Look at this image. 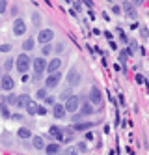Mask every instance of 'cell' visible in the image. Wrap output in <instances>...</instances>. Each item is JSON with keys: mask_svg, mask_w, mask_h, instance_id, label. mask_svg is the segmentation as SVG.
<instances>
[{"mask_svg": "<svg viewBox=\"0 0 149 155\" xmlns=\"http://www.w3.org/2000/svg\"><path fill=\"white\" fill-rule=\"evenodd\" d=\"M63 108H65V112H71V114H75L76 110L80 108V99H78L76 95H71L69 99H65Z\"/></svg>", "mask_w": 149, "mask_h": 155, "instance_id": "4", "label": "cell"}, {"mask_svg": "<svg viewBox=\"0 0 149 155\" xmlns=\"http://www.w3.org/2000/svg\"><path fill=\"white\" fill-rule=\"evenodd\" d=\"M2 144H4V146H11V144H13V142H11V135H9V133H4V135H2Z\"/></svg>", "mask_w": 149, "mask_h": 155, "instance_id": "26", "label": "cell"}, {"mask_svg": "<svg viewBox=\"0 0 149 155\" xmlns=\"http://www.w3.org/2000/svg\"><path fill=\"white\" fill-rule=\"evenodd\" d=\"M34 45H36V41H34L32 38H28V39H24V43H22V51L28 52V51H32V49H34Z\"/></svg>", "mask_w": 149, "mask_h": 155, "instance_id": "21", "label": "cell"}, {"mask_svg": "<svg viewBox=\"0 0 149 155\" xmlns=\"http://www.w3.org/2000/svg\"><path fill=\"white\" fill-rule=\"evenodd\" d=\"M32 68H34V81H39L41 75L47 71V62L43 56H37L36 60H32Z\"/></svg>", "mask_w": 149, "mask_h": 155, "instance_id": "2", "label": "cell"}, {"mask_svg": "<svg viewBox=\"0 0 149 155\" xmlns=\"http://www.w3.org/2000/svg\"><path fill=\"white\" fill-rule=\"evenodd\" d=\"M112 12L116 13V15H119V13H121V8H119V6H112Z\"/></svg>", "mask_w": 149, "mask_h": 155, "instance_id": "40", "label": "cell"}, {"mask_svg": "<svg viewBox=\"0 0 149 155\" xmlns=\"http://www.w3.org/2000/svg\"><path fill=\"white\" fill-rule=\"evenodd\" d=\"M73 94H71V90H69V88H67V90H63L62 94H60V99H63V101H65V99H69Z\"/></svg>", "mask_w": 149, "mask_h": 155, "instance_id": "31", "label": "cell"}, {"mask_svg": "<svg viewBox=\"0 0 149 155\" xmlns=\"http://www.w3.org/2000/svg\"><path fill=\"white\" fill-rule=\"evenodd\" d=\"M4 103H8V105H15V103H17V95H8V97L4 99Z\"/></svg>", "mask_w": 149, "mask_h": 155, "instance_id": "28", "label": "cell"}, {"mask_svg": "<svg viewBox=\"0 0 149 155\" xmlns=\"http://www.w3.org/2000/svg\"><path fill=\"white\" fill-rule=\"evenodd\" d=\"M43 101H45V103H47V105H54V103H56V99H54L52 95H47V97H45V99H43Z\"/></svg>", "mask_w": 149, "mask_h": 155, "instance_id": "35", "label": "cell"}, {"mask_svg": "<svg viewBox=\"0 0 149 155\" xmlns=\"http://www.w3.org/2000/svg\"><path fill=\"white\" fill-rule=\"evenodd\" d=\"M0 86H2V90H6V92H11L15 88V81L9 77V73H6L4 77H2V82H0Z\"/></svg>", "mask_w": 149, "mask_h": 155, "instance_id": "9", "label": "cell"}, {"mask_svg": "<svg viewBox=\"0 0 149 155\" xmlns=\"http://www.w3.org/2000/svg\"><path fill=\"white\" fill-rule=\"evenodd\" d=\"M144 2H145V0H132V6L138 8V6H144Z\"/></svg>", "mask_w": 149, "mask_h": 155, "instance_id": "38", "label": "cell"}, {"mask_svg": "<svg viewBox=\"0 0 149 155\" xmlns=\"http://www.w3.org/2000/svg\"><path fill=\"white\" fill-rule=\"evenodd\" d=\"M60 68H62V60H60V58H52V60L47 64V71H49V75H50V73H58Z\"/></svg>", "mask_w": 149, "mask_h": 155, "instance_id": "10", "label": "cell"}, {"mask_svg": "<svg viewBox=\"0 0 149 155\" xmlns=\"http://www.w3.org/2000/svg\"><path fill=\"white\" fill-rule=\"evenodd\" d=\"M123 12H125V15H129L131 19H136V15H138V13H136V8L131 2H125L123 4Z\"/></svg>", "mask_w": 149, "mask_h": 155, "instance_id": "15", "label": "cell"}, {"mask_svg": "<svg viewBox=\"0 0 149 155\" xmlns=\"http://www.w3.org/2000/svg\"><path fill=\"white\" fill-rule=\"evenodd\" d=\"M45 151H47V155H58L60 153V144L58 142L47 144V146H45Z\"/></svg>", "mask_w": 149, "mask_h": 155, "instance_id": "16", "label": "cell"}, {"mask_svg": "<svg viewBox=\"0 0 149 155\" xmlns=\"http://www.w3.org/2000/svg\"><path fill=\"white\" fill-rule=\"evenodd\" d=\"M93 112H95V110H93V105H91L89 101H84V103H82V108H80V114L86 118V116H91Z\"/></svg>", "mask_w": 149, "mask_h": 155, "instance_id": "13", "label": "cell"}, {"mask_svg": "<svg viewBox=\"0 0 149 155\" xmlns=\"http://www.w3.org/2000/svg\"><path fill=\"white\" fill-rule=\"evenodd\" d=\"M93 125H95L93 121H78V124L73 125V129H75V131H89Z\"/></svg>", "mask_w": 149, "mask_h": 155, "instance_id": "14", "label": "cell"}, {"mask_svg": "<svg viewBox=\"0 0 149 155\" xmlns=\"http://www.w3.org/2000/svg\"><path fill=\"white\" fill-rule=\"evenodd\" d=\"M49 135H50L56 142H63V131H62V129H58L56 125H52V127L49 129Z\"/></svg>", "mask_w": 149, "mask_h": 155, "instance_id": "12", "label": "cell"}, {"mask_svg": "<svg viewBox=\"0 0 149 155\" xmlns=\"http://www.w3.org/2000/svg\"><path fill=\"white\" fill-rule=\"evenodd\" d=\"M62 155H78V150L73 148V146H69V148H65V150L62 151Z\"/></svg>", "mask_w": 149, "mask_h": 155, "instance_id": "25", "label": "cell"}, {"mask_svg": "<svg viewBox=\"0 0 149 155\" xmlns=\"http://www.w3.org/2000/svg\"><path fill=\"white\" fill-rule=\"evenodd\" d=\"M52 39H54L52 28H43V30H39V34H37V43H41V45H47V43H50Z\"/></svg>", "mask_w": 149, "mask_h": 155, "instance_id": "5", "label": "cell"}, {"mask_svg": "<svg viewBox=\"0 0 149 155\" xmlns=\"http://www.w3.org/2000/svg\"><path fill=\"white\" fill-rule=\"evenodd\" d=\"M9 51H11L9 43H2V45H0V52H9Z\"/></svg>", "mask_w": 149, "mask_h": 155, "instance_id": "34", "label": "cell"}, {"mask_svg": "<svg viewBox=\"0 0 149 155\" xmlns=\"http://www.w3.org/2000/svg\"><path fill=\"white\" fill-rule=\"evenodd\" d=\"M30 68H32V60H30V56H28L26 52H21L19 56L15 58V69H17L21 75H24Z\"/></svg>", "mask_w": 149, "mask_h": 155, "instance_id": "1", "label": "cell"}, {"mask_svg": "<svg viewBox=\"0 0 149 155\" xmlns=\"http://www.w3.org/2000/svg\"><path fill=\"white\" fill-rule=\"evenodd\" d=\"M118 34H119V39H121V41H123V43H127V41H129V38H127V34H125V32H123V30H121V28H119V30H118Z\"/></svg>", "mask_w": 149, "mask_h": 155, "instance_id": "32", "label": "cell"}, {"mask_svg": "<svg viewBox=\"0 0 149 155\" xmlns=\"http://www.w3.org/2000/svg\"><path fill=\"white\" fill-rule=\"evenodd\" d=\"M84 4H86L88 8H93V0H84Z\"/></svg>", "mask_w": 149, "mask_h": 155, "instance_id": "43", "label": "cell"}, {"mask_svg": "<svg viewBox=\"0 0 149 155\" xmlns=\"http://www.w3.org/2000/svg\"><path fill=\"white\" fill-rule=\"evenodd\" d=\"M73 121H75V124H78V121H84V116L75 112V116H73Z\"/></svg>", "mask_w": 149, "mask_h": 155, "instance_id": "36", "label": "cell"}, {"mask_svg": "<svg viewBox=\"0 0 149 155\" xmlns=\"http://www.w3.org/2000/svg\"><path fill=\"white\" fill-rule=\"evenodd\" d=\"M52 45H50V43H47V45H43V49H41V54H43V56H49V54H52Z\"/></svg>", "mask_w": 149, "mask_h": 155, "instance_id": "24", "label": "cell"}, {"mask_svg": "<svg viewBox=\"0 0 149 155\" xmlns=\"http://www.w3.org/2000/svg\"><path fill=\"white\" fill-rule=\"evenodd\" d=\"M13 68H15V60H13V58H8V60L4 62V69H6V73H9Z\"/></svg>", "mask_w": 149, "mask_h": 155, "instance_id": "22", "label": "cell"}, {"mask_svg": "<svg viewBox=\"0 0 149 155\" xmlns=\"http://www.w3.org/2000/svg\"><path fill=\"white\" fill-rule=\"evenodd\" d=\"M140 36H142V39H147V38H149V30H147V26H140Z\"/></svg>", "mask_w": 149, "mask_h": 155, "instance_id": "29", "label": "cell"}, {"mask_svg": "<svg viewBox=\"0 0 149 155\" xmlns=\"http://www.w3.org/2000/svg\"><path fill=\"white\" fill-rule=\"evenodd\" d=\"M76 150H80V151H86V144H82V142H80L78 146H76Z\"/></svg>", "mask_w": 149, "mask_h": 155, "instance_id": "42", "label": "cell"}, {"mask_svg": "<svg viewBox=\"0 0 149 155\" xmlns=\"http://www.w3.org/2000/svg\"><path fill=\"white\" fill-rule=\"evenodd\" d=\"M89 103L91 105H101L102 103V95H101V90L97 86H93L89 90Z\"/></svg>", "mask_w": 149, "mask_h": 155, "instance_id": "8", "label": "cell"}, {"mask_svg": "<svg viewBox=\"0 0 149 155\" xmlns=\"http://www.w3.org/2000/svg\"><path fill=\"white\" fill-rule=\"evenodd\" d=\"M13 34H15L17 38H22V36L26 34V23H24L21 17H17V19L13 21Z\"/></svg>", "mask_w": 149, "mask_h": 155, "instance_id": "7", "label": "cell"}, {"mask_svg": "<svg viewBox=\"0 0 149 155\" xmlns=\"http://www.w3.org/2000/svg\"><path fill=\"white\" fill-rule=\"evenodd\" d=\"M17 137L22 138V140H26V138H32V133H30L28 127H21V129L17 131Z\"/></svg>", "mask_w": 149, "mask_h": 155, "instance_id": "20", "label": "cell"}, {"mask_svg": "<svg viewBox=\"0 0 149 155\" xmlns=\"http://www.w3.org/2000/svg\"><path fill=\"white\" fill-rule=\"evenodd\" d=\"M8 12V2L6 0H0V13H6Z\"/></svg>", "mask_w": 149, "mask_h": 155, "instance_id": "33", "label": "cell"}, {"mask_svg": "<svg viewBox=\"0 0 149 155\" xmlns=\"http://www.w3.org/2000/svg\"><path fill=\"white\" fill-rule=\"evenodd\" d=\"M32 146L36 148V150H45L47 144H45V140L41 137H32Z\"/></svg>", "mask_w": 149, "mask_h": 155, "instance_id": "19", "label": "cell"}, {"mask_svg": "<svg viewBox=\"0 0 149 155\" xmlns=\"http://www.w3.org/2000/svg\"><path fill=\"white\" fill-rule=\"evenodd\" d=\"M54 52H63V45H62V43H58V45H56Z\"/></svg>", "mask_w": 149, "mask_h": 155, "instance_id": "41", "label": "cell"}, {"mask_svg": "<svg viewBox=\"0 0 149 155\" xmlns=\"http://www.w3.org/2000/svg\"><path fill=\"white\" fill-rule=\"evenodd\" d=\"M37 114H39V116H45V114H47V108H45V107H39V108H37Z\"/></svg>", "mask_w": 149, "mask_h": 155, "instance_id": "39", "label": "cell"}, {"mask_svg": "<svg viewBox=\"0 0 149 155\" xmlns=\"http://www.w3.org/2000/svg\"><path fill=\"white\" fill-rule=\"evenodd\" d=\"M136 82H138V84H145L147 81H145V77H144V75H136Z\"/></svg>", "mask_w": 149, "mask_h": 155, "instance_id": "37", "label": "cell"}, {"mask_svg": "<svg viewBox=\"0 0 149 155\" xmlns=\"http://www.w3.org/2000/svg\"><path fill=\"white\" fill-rule=\"evenodd\" d=\"M0 112H2V116L4 118H9L11 114H9V108H8V105L6 103H2V107H0Z\"/></svg>", "mask_w": 149, "mask_h": 155, "instance_id": "27", "label": "cell"}, {"mask_svg": "<svg viewBox=\"0 0 149 155\" xmlns=\"http://www.w3.org/2000/svg\"><path fill=\"white\" fill-rule=\"evenodd\" d=\"M37 108H39L37 101H32V99H30V101H28V105L24 107V110H26V112H28L30 116H36V114H37Z\"/></svg>", "mask_w": 149, "mask_h": 155, "instance_id": "17", "label": "cell"}, {"mask_svg": "<svg viewBox=\"0 0 149 155\" xmlns=\"http://www.w3.org/2000/svg\"><path fill=\"white\" fill-rule=\"evenodd\" d=\"M73 6H75V8H76V9H78V12H80V9H82V6H80V2H75V4H73Z\"/></svg>", "mask_w": 149, "mask_h": 155, "instance_id": "44", "label": "cell"}, {"mask_svg": "<svg viewBox=\"0 0 149 155\" xmlns=\"http://www.w3.org/2000/svg\"><path fill=\"white\" fill-rule=\"evenodd\" d=\"M80 81H82V75H80V71L76 68H71L67 71V86L69 88H76L80 84Z\"/></svg>", "mask_w": 149, "mask_h": 155, "instance_id": "3", "label": "cell"}, {"mask_svg": "<svg viewBox=\"0 0 149 155\" xmlns=\"http://www.w3.org/2000/svg\"><path fill=\"white\" fill-rule=\"evenodd\" d=\"M32 23L36 25V26H41V23H43V19H41V15H39L37 12H34V13H32Z\"/></svg>", "mask_w": 149, "mask_h": 155, "instance_id": "23", "label": "cell"}, {"mask_svg": "<svg viewBox=\"0 0 149 155\" xmlns=\"http://www.w3.org/2000/svg\"><path fill=\"white\" fill-rule=\"evenodd\" d=\"M28 101H30V95H28V94H21V95H17V103H15V105H17L19 108H24V107L28 105Z\"/></svg>", "mask_w": 149, "mask_h": 155, "instance_id": "18", "label": "cell"}, {"mask_svg": "<svg viewBox=\"0 0 149 155\" xmlns=\"http://www.w3.org/2000/svg\"><path fill=\"white\" fill-rule=\"evenodd\" d=\"M60 81H62V75L60 73H50L47 77V81H45V88H47V90H54V88H58Z\"/></svg>", "mask_w": 149, "mask_h": 155, "instance_id": "6", "label": "cell"}, {"mask_svg": "<svg viewBox=\"0 0 149 155\" xmlns=\"http://www.w3.org/2000/svg\"><path fill=\"white\" fill-rule=\"evenodd\" d=\"M52 116H54L56 120H62V118L65 116V108H63V105L54 103V105H52Z\"/></svg>", "mask_w": 149, "mask_h": 155, "instance_id": "11", "label": "cell"}, {"mask_svg": "<svg viewBox=\"0 0 149 155\" xmlns=\"http://www.w3.org/2000/svg\"><path fill=\"white\" fill-rule=\"evenodd\" d=\"M36 95H37V99H41V101H43V99L47 97V88H41V90H37Z\"/></svg>", "mask_w": 149, "mask_h": 155, "instance_id": "30", "label": "cell"}]
</instances>
